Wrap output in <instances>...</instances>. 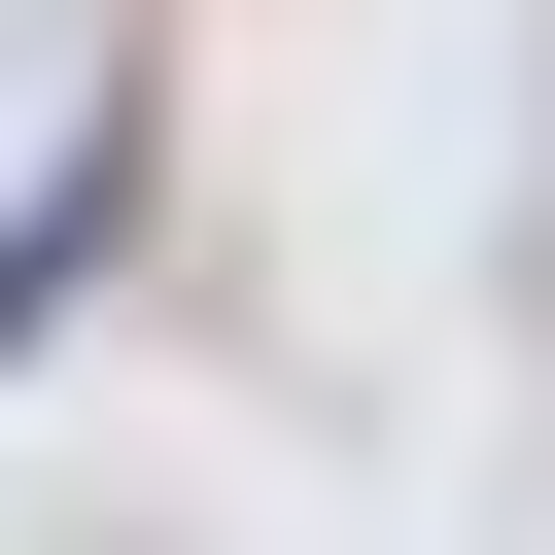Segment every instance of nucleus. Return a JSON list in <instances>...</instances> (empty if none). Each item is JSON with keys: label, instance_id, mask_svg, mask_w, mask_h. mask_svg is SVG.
<instances>
[{"label": "nucleus", "instance_id": "f257e3e1", "mask_svg": "<svg viewBox=\"0 0 555 555\" xmlns=\"http://www.w3.org/2000/svg\"><path fill=\"white\" fill-rule=\"evenodd\" d=\"M104 243H139V104H104V139H69V173H35V208H0V347H35V312H69V278H104Z\"/></svg>", "mask_w": 555, "mask_h": 555}]
</instances>
